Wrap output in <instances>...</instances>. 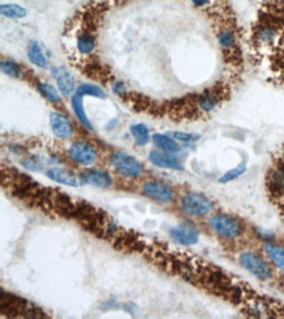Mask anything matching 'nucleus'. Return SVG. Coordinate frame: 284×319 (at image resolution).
Returning a JSON list of instances; mask_svg holds the SVG:
<instances>
[{"instance_id": "21", "label": "nucleus", "mask_w": 284, "mask_h": 319, "mask_svg": "<svg viewBox=\"0 0 284 319\" xmlns=\"http://www.w3.org/2000/svg\"><path fill=\"white\" fill-rule=\"evenodd\" d=\"M271 189L278 192H284V167H281L271 175Z\"/></svg>"}, {"instance_id": "8", "label": "nucleus", "mask_w": 284, "mask_h": 319, "mask_svg": "<svg viewBox=\"0 0 284 319\" xmlns=\"http://www.w3.org/2000/svg\"><path fill=\"white\" fill-rule=\"evenodd\" d=\"M170 236L174 241L182 245H194L198 242L199 234L195 226L191 224H181L170 230Z\"/></svg>"}, {"instance_id": "10", "label": "nucleus", "mask_w": 284, "mask_h": 319, "mask_svg": "<svg viewBox=\"0 0 284 319\" xmlns=\"http://www.w3.org/2000/svg\"><path fill=\"white\" fill-rule=\"evenodd\" d=\"M50 125L54 135L59 139H68L72 135L73 128L71 122L61 113H51Z\"/></svg>"}, {"instance_id": "13", "label": "nucleus", "mask_w": 284, "mask_h": 319, "mask_svg": "<svg viewBox=\"0 0 284 319\" xmlns=\"http://www.w3.org/2000/svg\"><path fill=\"white\" fill-rule=\"evenodd\" d=\"M28 57H29L32 63L37 65V67H41V68H46L47 67L46 51L38 42L32 41L29 43V46H28Z\"/></svg>"}, {"instance_id": "9", "label": "nucleus", "mask_w": 284, "mask_h": 319, "mask_svg": "<svg viewBox=\"0 0 284 319\" xmlns=\"http://www.w3.org/2000/svg\"><path fill=\"white\" fill-rule=\"evenodd\" d=\"M47 177L55 182L71 187H79L84 183L83 178H79L77 175L73 174L72 171L65 170L62 167H51L50 170L47 171Z\"/></svg>"}, {"instance_id": "22", "label": "nucleus", "mask_w": 284, "mask_h": 319, "mask_svg": "<svg viewBox=\"0 0 284 319\" xmlns=\"http://www.w3.org/2000/svg\"><path fill=\"white\" fill-rule=\"evenodd\" d=\"M38 91L41 92V95H42L46 99H49L50 102L58 103L59 101H61V98H59V95H58V92L55 91L54 88L51 87V85H49V84H45V83L39 84Z\"/></svg>"}, {"instance_id": "16", "label": "nucleus", "mask_w": 284, "mask_h": 319, "mask_svg": "<svg viewBox=\"0 0 284 319\" xmlns=\"http://www.w3.org/2000/svg\"><path fill=\"white\" fill-rule=\"evenodd\" d=\"M152 140L156 145H158V148L162 149V151H165V152H178L180 151V145L176 144L174 140H172L170 137L165 136V135H160V133H156L152 137Z\"/></svg>"}, {"instance_id": "19", "label": "nucleus", "mask_w": 284, "mask_h": 319, "mask_svg": "<svg viewBox=\"0 0 284 319\" xmlns=\"http://www.w3.org/2000/svg\"><path fill=\"white\" fill-rule=\"evenodd\" d=\"M132 136H134L136 144L144 145L150 140V131L144 125H134L130 128Z\"/></svg>"}, {"instance_id": "4", "label": "nucleus", "mask_w": 284, "mask_h": 319, "mask_svg": "<svg viewBox=\"0 0 284 319\" xmlns=\"http://www.w3.org/2000/svg\"><path fill=\"white\" fill-rule=\"evenodd\" d=\"M210 225L218 234L225 238H236L241 232V226L237 221L229 216H224V215L212 217L210 220Z\"/></svg>"}, {"instance_id": "6", "label": "nucleus", "mask_w": 284, "mask_h": 319, "mask_svg": "<svg viewBox=\"0 0 284 319\" xmlns=\"http://www.w3.org/2000/svg\"><path fill=\"white\" fill-rule=\"evenodd\" d=\"M143 192L148 198L154 199L160 203H169L173 199V191L169 186H166L161 182H147L144 185Z\"/></svg>"}, {"instance_id": "15", "label": "nucleus", "mask_w": 284, "mask_h": 319, "mask_svg": "<svg viewBox=\"0 0 284 319\" xmlns=\"http://www.w3.org/2000/svg\"><path fill=\"white\" fill-rule=\"evenodd\" d=\"M265 251L267 256L271 259V262L279 268V270L284 271V249L281 246H277L274 243H266Z\"/></svg>"}, {"instance_id": "14", "label": "nucleus", "mask_w": 284, "mask_h": 319, "mask_svg": "<svg viewBox=\"0 0 284 319\" xmlns=\"http://www.w3.org/2000/svg\"><path fill=\"white\" fill-rule=\"evenodd\" d=\"M84 93H81L79 89H76V93L72 96V99H71V105H72L73 111H75V114H76V117L79 118V121H80L87 128L92 129V125H91V122L87 118V114H85L84 109H83V98H84Z\"/></svg>"}, {"instance_id": "29", "label": "nucleus", "mask_w": 284, "mask_h": 319, "mask_svg": "<svg viewBox=\"0 0 284 319\" xmlns=\"http://www.w3.org/2000/svg\"><path fill=\"white\" fill-rule=\"evenodd\" d=\"M210 0H192V3L198 5V7H202V5H206Z\"/></svg>"}, {"instance_id": "26", "label": "nucleus", "mask_w": 284, "mask_h": 319, "mask_svg": "<svg viewBox=\"0 0 284 319\" xmlns=\"http://www.w3.org/2000/svg\"><path fill=\"white\" fill-rule=\"evenodd\" d=\"M275 35H277V31L271 27H265L263 29L259 31V33H258L259 39L263 42H271L274 38H275Z\"/></svg>"}, {"instance_id": "23", "label": "nucleus", "mask_w": 284, "mask_h": 319, "mask_svg": "<svg viewBox=\"0 0 284 319\" xmlns=\"http://www.w3.org/2000/svg\"><path fill=\"white\" fill-rule=\"evenodd\" d=\"M0 67H1V72L8 75V76L20 77V75H21L20 67L16 64V63H13V62L3 61L1 62V64H0Z\"/></svg>"}, {"instance_id": "20", "label": "nucleus", "mask_w": 284, "mask_h": 319, "mask_svg": "<svg viewBox=\"0 0 284 319\" xmlns=\"http://www.w3.org/2000/svg\"><path fill=\"white\" fill-rule=\"evenodd\" d=\"M77 49L83 54L92 53L93 49H95V38L91 34H87V33L81 34L77 39Z\"/></svg>"}, {"instance_id": "7", "label": "nucleus", "mask_w": 284, "mask_h": 319, "mask_svg": "<svg viewBox=\"0 0 284 319\" xmlns=\"http://www.w3.org/2000/svg\"><path fill=\"white\" fill-rule=\"evenodd\" d=\"M51 75L57 81L62 95L69 96L72 93L73 89H75V79L68 69L63 65H58V67L51 68Z\"/></svg>"}, {"instance_id": "12", "label": "nucleus", "mask_w": 284, "mask_h": 319, "mask_svg": "<svg viewBox=\"0 0 284 319\" xmlns=\"http://www.w3.org/2000/svg\"><path fill=\"white\" fill-rule=\"evenodd\" d=\"M81 178L84 183L92 185V186L101 187V189H106V187L112 186V178L106 171L102 170H87L83 173Z\"/></svg>"}, {"instance_id": "5", "label": "nucleus", "mask_w": 284, "mask_h": 319, "mask_svg": "<svg viewBox=\"0 0 284 319\" xmlns=\"http://www.w3.org/2000/svg\"><path fill=\"white\" fill-rule=\"evenodd\" d=\"M68 153L73 161L80 165H91L96 160V148L91 143L79 140L71 144Z\"/></svg>"}, {"instance_id": "11", "label": "nucleus", "mask_w": 284, "mask_h": 319, "mask_svg": "<svg viewBox=\"0 0 284 319\" xmlns=\"http://www.w3.org/2000/svg\"><path fill=\"white\" fill-rule=\"evenodd\" d=\"M151 162L156 165V166L164 167V169H174V170H182V163L180 162V160L176 157L170 156L168 153L160 152V151H152L150 153Z\"/></svg>"}, {"instance_id": "18", "label": "nucleus", "mask_w": 284, "mask_h": 319, "mask_svg": "<svg viewBox=\"0 0 284 319\" xmlns=\"http://www.w3.org/2000/svg\"><path fill=\"white\" fill-rule=\"evenodd\" d=\"M219 102V98L215 93H211V92H204L203 95L199 96L198 98V105L203 111H211L214 110Z\"/></svg>"}, {"instance_id": "2", "label": "nucleus", "mask_w": 284, "mask_h": 319, "mask_svg": "<svg viewBox=\"0 0 284 319\" xmlns=\"http://www.w3.org/2000/svg\"><path fill=\"white\" fill-rule=\"evenodd\" d=\"M112 163L115 170L128 178H136L142 173V163L134 156L126 153H114L112 156Z\"/></svg>"}, {"instance_id": "24", "label": "nucleus", "mask_w": 284, "mask_h": 319, "mask_svg": "<svg viewBox=\"0 0 284 319\" xmlns=\"http://www.w3.org/2000/svg\"><path fill=\"white\" fill-rule=\"evenodd\" d=\"M245 170H246L245 163H241V165H238L237 167H234V169H232V170L227 171V173H225V174H224L223 177L219 179V181L221 183L230 182V181H233V179L238 178L240 175L244 174V173H245Z\"/></svg>"}, {"instance_id": "27", "label": "nucleus", "mask_w": 284, "mask_h": 319, "mask_svg": "<svg viewBox=\"0 0 284 319\" xmlns=\"http://www.w3.org/2000/svg\"><path fill=\"white\" fill-rule=\"evenodd\" d=\"M173 137L177 140L182 141H192L199 139V135H194V133H186V132H173Z\"/></svg>"}, {"instance_id": "1", "label": "nucleus", "mask_w": 284, "mask_h": 319, "mask_svg": "<svg viewBox=\"0 0 284 319\" xmlns=\"http://www.w3.org/2000/svg\"><path fill=\"white\" fill-rule=\"evenodd\" d=\"M181 207L190 216H204L212 209V203L204 195L189 192L181 199Z\"/></svg>"}, {"instance_id": "28", "label": "nucleus", "mask_w": 284, "mask_h": 319, "mask_svg": "<svg viewBox=\"0 0 284 319\" xmlns=\"http://www.w3.org/2000/svg\"><path fill=\"white\" fill-rule=\"evenodd\" d=\"M114 92H115V93H118V95H122V92H123L122 83L115 84V85H114Z\"/></svg>"}, {"instance_id": "25", "label": "nucleus", "mask_w": 284, "mask_h": 319, "mask_svg": "<svg viewBox=\"0 0 284 319\" xmlns=\"http://www.w3.org/2000/svg\"><path fill=\"white\" fill-rule=\"evenodd\" d=\"M219 42L220 45L225 47V49H229L230 46H233L234 43V35L232 32L229 31H223L219 34Z\"/></svg>"}, {"instance_id": "3", "label": "nucleus", "mask_w": 284, "mask_h": 319, "mask_svg": "<svg viewBox=\"0 0 284 319\" xmlns=\"http://www.w3.org/2000/svg\"><path fill=\"white\" fill-rule=\"evenodd\" d=\"M240 263L246 271H249L250 274H253L261 280H269L271 276L269 266L254 253H250V251L242 253L240 255Z\"/></svg>"}, {"instance_id": "17", "label": "nucleus", "mask_w": 284, "mask_h": 319, "mask_svg": "<svg viewBox=\"0 0 284 319\" xmlns=\"http://www.w3.org/2000/svg\"><path fill=\"white\" fill-rule=\"evenodd\" d=\"M0 11H1V15L9 17V19H23L27 16L25 8L17 5V4H3L0 7Z\"/></svg>"}]
</instances>
